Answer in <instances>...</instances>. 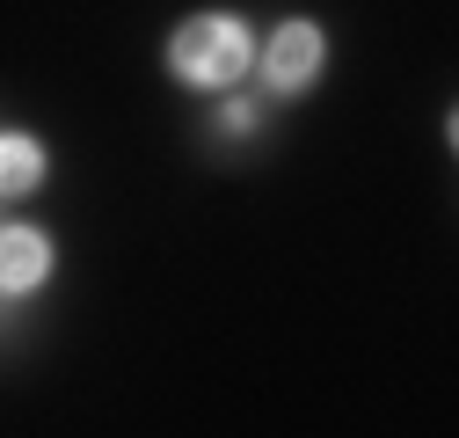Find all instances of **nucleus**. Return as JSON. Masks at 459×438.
<instances>
[{
    "label": "nucleus",
    "instance_id": "1",
    "mask_svg": "<svg viewBox=\"0 0 459 438\" xmlns=\"http://www.w3.org/2000/svg\"><path fill=\"white\" fill-rule=\"evenodd\" d=\"M255 66V30L241 15H190L168 37V74L183 88H234Z\"/></svg>",
    "mask_w": 459,
    "mask_h": 438
},
{
    "label": "nucleus",
    "instance_id": "2",
    "mask_svg": "<svg viewBox=\"0 0 459 438\" xmlns=\"http://www.w3.org/2000/svg\"><path fill=\"white\" fill-rule=\"evenodd\" d=\"M321 59H328V37L314 30V22H277L270 30V44H263V81H270V95H307L314 81H321Z\"/></svg>",
    "mask_w": 459,
    "mask_h": 438
},
{
    "label": "nucleus",
    "instance_id": "3",
    "mask_svg": "<svg viewBox=\"0 0 459 438\" xmlns=\"http://www.w3.org/2000/svg\"><path fill=\"white\" fill-rule=\"evenodd\" d=\"M51 278V234L44 227H0V293L22 300Z\"/></svg>",
    "mask_w": 459,
    "mask_h": 438
},
{
    "label": "nucleus",
    "instance_id": "4",
    "mask_svg": "<svg viewBox=\"0 0 459 438\" xmlns=\"http://www.w3.org/2000/svg\"><path fill=\"white\" fill-rule=\"evenodd\" d=\"M44 146L30 139V132H0V197H30L37 183H44Z\"/></svg>",
    "mask_w": 459,
    "mask_h": 438
},
{
    "label": "nucleus",
    "instance_id": "5",
    "mask_svg": "<svg viewBox=\"0 0 459 438\" xmlns=\"http://www.w3.org/2000/svg\"><path fill=\"white\" fill-rule=\"evenodd\" d=\"M255 118H263V110H255L248 95H234V102H219V132H234V139H248V132H255Z\"/></svg>",
    "mask_w": 459,
    "mask_h": 438
}]
</instances>
